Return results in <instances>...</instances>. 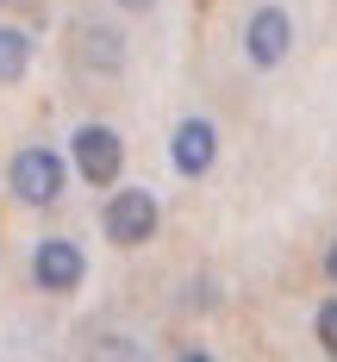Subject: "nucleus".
Instances as JSON below:
<instances>
[{
	"instance_id": "nucleus-1",
	"label": "nucleus",
	"mask_w": 337,
	"mask_h": 362,
	"mask_svg": "<svg viewBox=\"0 0 337 362\" xmlns=\"http://www.w3.org/2000/svg\"><path fill=\"white\" fill-rule=\"evenodd\" d=\"M6 187H13V200H25V206H57L63 200V156L57 150H19L13 163H6Z\"/></svg>"
},
{
	"instance_id": "nucleus-2",
	"label": "nucleus",
	"mask_w": 337,
	"mask_h": 362,
	"mask_svg": "<svg viewBox=\"0 0 337 362\" xmlns=\"http://www.w3.org/2000/svg\"><path fill=\"white\" fill-rule=\"evenodd\" d=\"M156 218H162V206H156V194L150 187H119L107 206H100V231H107L112 244H150L156 238Z\"/></svg>"
},
{
	"instance_id": "nucleus-3",
	"label": "nucleus",
	"mask_w": 337,
	"mask_h": 362,
	"mask_svg": "<svg viewBox=\"0 0 337 362\" xmlns=\"http://www.w3.org/2000/svg\"><path fill=\"white\" fill-rule=\"evenodd\" d=\"M69 156H75V169H81V181H94V187H112L119 169H125V144H119L112 125H75Z\"/></svg>"
},
{
	"instance_id": "nucleus-4",
	"label": "nucleus",
	"mask_w": 337,
	"mask_h": 362,
	"mask_svg": "<svg viewBox=\"0 0 337 362\" xmlns=\"http://www.w3.org/2000/svg\"><path fill=\"white\" fill-rule=\"evenodd\" d=\"M81 275H88V256H81V244H69V238H44V244L32 250V281L44 293L81 288Z\"/></svg>"
},
{
	"instance_id": "nucleus-5",
	"label": "nucleus",
	"mask_w": 337,
	"mask_h": 362,
	"mask_svg": "<svg viewBox=\"0 0 337 362\" xmlns=\"http://www.w3.org/2000/svg\"><path fill=\"white\" fill-rule=\"evenodd\" d=\"M288 44H294V19H288L281 6H256L250 25H244V57H250L256 69H275V63L288 57Z\"/></svg>"
},
{
	"instance_id": "nucleus-6",
	"label": "nucleus",
	"mask_w": 337,
	"mask_h": 362,
	"mask_svg": "<svg viewBox=\"0 0 337 362\" xmlns=\"http://www.w3.org/2000/svg\"><path fill=\"white\" fill-rule=\"evenodd\" d=\"M213 156H219V132H213V119H182L175 138H169V163H175L182 175H206Z\"/></svg>"
},
{
	"instance_id": "nucleus-7",
	"label": "nucleus",
	"mask_w": 337,
	"mask_h": 362,
	"mask_svg": "<svg viewBox=\"0 0 337 362\" xmlns=\"http://www.w3.org/2000/svg\"><path fill=\"white\" fill-rule=\"evenodd\" d=\"M25 69H32V32L0 25V81H19Z\"/></svg>"
},
{
	"instance_id": "nucleus-8",
	"label": "nucleus",
	"mask_w": 337,
	"mask_h": 362,
	"mask_svg": "<svg viewBox=\"0 0 337 362\" xmlns=\"http://www.w3.org/2000/svg\"><path fill=\"white\" fill-rule=\"evenodd\" d=\"M81 63H94V69H119V37L107 25H88L81 32Z\"/></svg>"
},
{
	"instance_id": "nucleus-9",
	"label": "nucleus",
	"mask_w": 337,
	"mask_h": 362,
	"mask_svg": "<svg viewBox=\"0 0 337 362\" xmlns=\"http://www.w3.org/2000/svg\"><path fill=\"white\" fill-rule=\"evenodd\" d=\"M312 331H319V350H325V356H337V300H325V306H319Z\"/></svg>"
},
{
	"instance_id": "nucleus-10",
	"label": "nucleus",
	"mask_w": 337,
	"mask_h": 362,
	"mask_svg": "<svg viewBox=\"0 0 337 362\" xmlns=\"http://www.w3.org/2000/svg\"><path fill=\"white\" fill-rule=\"evenodd\" d=\"M325 275H331V288H337V244L325 250Z\"/></svg>"
},
{
	"instance_id": "nucleus-11",
	"label": "nucleus",
	"mask_w": 337,
	"mask_h": 362,
	"mask_svg": "<svg viewBox=\"0 0 337 362\" xmlns=\"http://www.w3.org/2000/svg\"><path fill=\"white\" fill-rule=\"evenodd\" d=\"M119 6H131V13H150V6H156V0H119Z\"/></svg>"
},
{
	"instance_id": "nucleus-12",
	"label": "nucleus",
	"mask_w": 337,
	"mask_h": 362,
	"mask_svg": "<svg viewBox=\"0 0 337 362\" xmlns=\"http://www.w3.org/2000/svg\"><path fill=\"white\" fill-rule=\"evenodd\" d=\"M0 6H6V0H0Z\"/></svg>"
}]
</instances>
